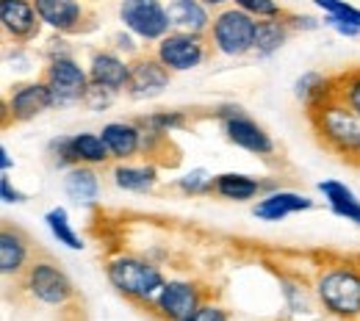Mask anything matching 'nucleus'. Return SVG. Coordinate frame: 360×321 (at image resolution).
Instances as JSON below:
<instances>
[{
	"label": "nucleus",
	"instance_id": "nucleus-1",
	"mask_svg": "<svg viewBox=\"0 0 360 321\" xmlns=\"http://www.w3.org/2000/svg\"><path fill=\"white\" fill-rule=\"evenodd\" d=\"M316 302L335 319H360V263L333 261L324 263L314 280Z\"/></svg>",
	"mask_w": 360,
	"mask_h": 321
},
{
	"label": "nucleus",
	"instance_id": "nucleus-2",
	"mask_svg": "<svg viewBox=\"0 0 360 321\" xmlns=\"http://www.w3.org/2000/svg\"><path fill=\"white\" fill-rule=\"evenodd\" d=\"M308 119L327 150L338 152L341 158L360 161V117L352 114L341 100H324L321 105L308 111Z\"/></svg>",
	"mask_w": 360,
	"mask_h": 321
},
{
	"label": "nucleus",
	"instance_id": "nucleus-3",
	"mask_svg": "<svg viewBox=\"0 0 360 321\" xmlns=\"http://www.w3.org/2000/svg\"><path fill=\"white\" fill-rule=\"evenodd\" d=\"M105 280L111 282V288L117 294H122L134 305H144V308L153 305V299L158 296V291L167 282L161 266H155L153 261L139 258V255H117V258H111L105 263Z\"/></svg>",
	"mask_w": 360,
	"mask_h": 321
},
{
	"label": "nucleus",
	"instance_id": "nucleus-4",
	"mask_svg": "<svg viewBox=\"0 0 360 321\" xmlns=\"http://www.w3.org/2000/svg\"><path fill=\"white\" fill-rule=\"evenodd\" d=\"M255 28H258V20L230 3L225 8L214 11L211 28H208L211 50H217L219 55H227V58L252 55V50H255Z\"/></svg>",
	"mask_w": 360,
	"mask_h": 321
},
{
	"label": "nucleus",
	"instance_id": "nucleus-5",
	"mask_svg": "<svg viewBox=\"0 0 360 321\" xmlns=\"http://www.w3.org/2000/svg\"><path fill=\"white\" fill-rule=\"evenodd\" d=\"M20 288L34 302L50 305V308H61L75 299V285L70 275L50 258H34L25 275L20 277Z\"/></svg>",
	"mask_w": 360,
	"mask_h": 321
},
{
	"label": "nucleus",
	"instance_id": "nucleus-6",
	"mask_svg": "<svg viewBox=\"0 0 360 321\" xmlns=\"http://www.w3.org/2000/svg\"><path fill=\"white\" fill-rule=\"evenodd\" d=\"M42 81L47 84V89L56 100V108H67V105L84 103V97H86L91 86L89 67H81L75 55L47 58Z\"/></svg>",
	"mask_w": 360,
	"mask_h": 321
},
{
	"label": "nucleus",
	"instance_id": "nucleus-7",
	"mask_svg": "<svg viewBox=\"0 0 360 321\" xmlns=\"http://www.w3.org/2000/svg\"><path fill=\"white\" fill-rule=\"evenodd\" d=\"M120 22L144 45H155L172 31L167 0H120Z\"/></svg>",
	"mask_w": 360,
	"mask_h": 321
},
{
	"label": "nucleus",
	"instance_id": "nucleus-8",
	"mask_svg": "<svg viewBox=\"0 0 360 321\" xmlns=\"http://www.w3.org/2000/svg\"><path fill=\"white\" fill-rule=\"evenodd\" d=\"M42 25L58 37H78L94 31V11L89 0H34Z\"/></svg>",
	"mask_w": 360,
	"mask_h": 321
},
{
	"label": "nucleus",
	"instance_id": "nucleus-9",
	"mask_svg": "<svg viewBox=\"0 0 360 321\" xmlns=\"http://www.w3.org/2000/svg\"><path fill=\"white\" fill-rule=\"evenodd\" d=\"M211 53V42L202 34H186V31H169L161 42L153 45V55L175 75V72H188L205 64Z\"/></svg>",
	"mask_w": 360,
	"mask_h": 321
},
{
	"label": "nucleus",
	"instance_id": "nucleus-10",
	"mask_svg": "<svg viewBox=\"0 0 360 321\" xmlns=\"http://www.w3.org/2000/svg\"><path fill=\"white\" fill-rule=\"evenodd\" d=\"M217 119L222 122V131L230 144L252 152V155H261V158H271L274 155V141L271 136L252 119L247 117V111L241 105H219L217 108Z\"/></svg>",
	"mask_w": 360,
	"mask_h": 321
},
{
	"label": "nucleus",
	"instance_id": "nucleus-11",
	"mask_svg": "<svg viewBox=\"0 0 360 321\" xmlns=\"http://www.w3.org/2000/svg\"><path fill=\"white\" fill-rule=\"evenodd\" d=\"M202 302H208V288L194 280H167L158 296L153 299L150 310L161 321L188 319Z\"/></svg>",
	"mask_w": 360,
	"mask_h": 321
},
{
	"label": "nucleus",
	"instance_id": "nucleus-12",
	"mask_svg": "<svg viewBox=\"0 0 360 321\" xmlns=\"http://www.w3.org/2000/svg\"><path fill=\"white\" fill-rule=\"evenodd\" d=\"M56 108V100L47 89L45 81H28V84H17L3 100V125H20V122H31L37 117H42L45 111Z\"/></svg>",
	"mask_w": 360,
	"mask_h": 321
},
{
	"label": "nucleus",
	"instance_id": "nucleus-13",
	"mask_svg": "<svg viewBox=\"0 0 360 321\" xmlns=\"http://www.w3.org/2000/svg\"><path fill=\"white\" fill-rule=\"evenodd\" d=\"M169 81L172 72L153 53H139L136 58H131V81L125 94L131 100H153L169 89Z\"/></svg>",
	"mask_w": 360,
	"mask_h": 321
},
{
	"label": "nucleus",
	"instance_id": "nucleus-14",
	"mask_svg": "<svg viewBox=\"0 0 360 321\" xmlns=\"http://www.w3.org/2000/svg\"><path fill=\"white\" fill-rule=\"evenodd\" d=\"M0 25L14 45H31L42 31L34 0H0Z\"/></svg>",
	"mask_w": 360,
	"mask_h": 321
},
{
	"label": "nucleus",
	"instance_id": "nucleus-15",
	"mask_svg": "<svg viewBox=\"0 0 360 321\" xmlns=\"http://www.w3.org/2000/svg\"><path fill=\"white\" fill-rule=\"evenodd\" d=\"M34 261V247L31 238L11 222H3L0 228V272L3 277H20L25 275V269Z\"/></svg>",
	"mask_w": 360,
	"mask_h": 321
},
{
	"label": "nucleus",
	"instance_id": "nucleus-16",
	"mask_svg": "<svg viewBox=\"0 0 360 321\" xmlns=\"http://www.w3.org/2000/svg\"><path fill=\"white\" fill-rule=\"evenodd\" d=\"M89 78L91 84L114 89L117 94L125 92L128 81H131V58H125L122 53H117L111 47L94 50L89 58Z\"/></svg>",
	"mask_w": 360,
	"mask_h": 321
},
{
	"label": "nucleus",
	"instance_id": "nucleus-17",
	"mask_svg": "<svg viewBox=\"0 0 360 321\" xmlns=\"http://www.w3.org/2000/svg\"><path fill=\"white\" fill-rule=\"evenodd\" d=\"M311 208H314L311 197L291 191V188H274V191H266L264 197H258V202L252 205V216L261 222H283L285 216H294Z\"/></svg>",
	"mask_w": 360,
	"mask_h": 321
},
{
	"label": "nucleus",
	"instance_id": "nucleus-18",
	"mask_svg": "<svg viewBox=\"0 0 360 321\" xmlns=\"http://www.w3.org/2000/svg\"><path fill=\"white\" fill-rule=\"evenodd\" d=\"M100 136L105 141L111 158L120 164V161H134L136 155H141V138H144V131L139 122H108L103 125Z\"/></svg>",
	"mask_w": 360,
	"mask_h": 321
},
{
	"label": "nucleus",
	"instance_id": "nucleus-19",
	"mask_svg": "<svg viewBox=\"0 0 360 321\" xmlns=\"http://www.w3.org/2000/svg\"><path fill=\"white\" fill-rule=\"evenodd\" d=\"M167 14L172 31H186V34H202L208 37L214 11L202 0H167Z\"/></svg>",
	"mask_w": 360,
	"mask_h": 321
},
{
	"label": "nucleus",
	"instance_id": "nucleus-20",
	"mask_svg": "<svg viewBox=\"0 0 360 321\" xmlns=\"http://www.w3.org/2000/svg\"><path fill=\"white\" fill-rule=\"evenodd\" d=\"M266 191H274V183H264L252 175L241 172H222L214 178V194L227 202H250L255 197H264Z\"/></svg>",
	"mask_w": 360,
	"mask_h": 321
},
{
	"label": "nucleus",
	"instance_id": "nucleus-21",
	"mask_svg": "<svg viewBox=\"0 0 360 321\" xmlns=\"http://www.w3.org/2000/svg\"><path fill=\"white\" fill-rule=\"evenodd\" d=\"M111 181L120 191H131V194H150L158 185V164L144 161V164H131V161H120L111 169Z\"/></svg>",
	"mask_w": 360,
	"mask_h": 321
},
{
	"label": "nucleus",
	"instance_id": "nucleus-22",
	"mask_svg": "<svg viewBox=\"0 0 360 321\" xmlns=\"http://www.w3.org/2000/svg\"><path fill=\"white\" fill-rule=\"evenodd\" d=\"M319 191H321L324 202L330 205V211L335 216H341V219H347V222L360 228V199L349 185L341 183V181H321Z\"/></svg>",
	"mask_w": 360,
	"mask_h": 321
},
{
	"label": "nucleus",
	"instance_id": "nucleus-23",
	"mask_svg": "<svg viewBox=\"0 0 360 321\" xmlns=\"http://www.w3.org/2000/svg\"><path fill=\"white\" fill-rule=\"evenodd\" d=\"M64 194L78 202V205H91L97 197H100V178H97V169L94 166H72L64 172Z\"/></svg>",
	"mask_w": 360,
	"mask_h": 321
},
{
	"label": "nucleus",
	"instance_id": "nucleus-24",
	"mask_svg": "<svg viewBox=\"0 0 360 321\" xmlns=\"http://www.w3.org/2000/svg\"><path fill=\"white\" fill-rule=\"evenodd\" d=\"M291 25L285 17H274V20H258V28H255V50L252 55L258 58H269L274 55L280 47L288 42L291 37Z\"/></svg>",
	"mask_w": 360,
	"mask_h": 321
},
{
	"label": "nucleus",
	"instance_id": "nucleus-25",
	"mask_svg": "<svg viewBox=\"0 0 360 321\" xmlns=\"http://www.w3.org/2000/svg\"><path fill=\"white\" fill-rule=\"evenodd\" d=\"M72 152H75V161L84 164V166H105L111 164V152L105 147V141L100 133H72Z\"/></svg>",
	"mask_w": 360,
	"mask_h": 321
},
{
	"label": "nucleus",
	"instance_id": "nucleus-26",
	"mask_svg": "<svg viewBox=\"0 0 360 321\" xmlns=\"http://www.w3.org/2000/svg\"><path fill=\"white\" fill-rule=\"evenodd\" d=\"M294 94L297 100H302V105L311 111L316 105H321L324 100L333 97V78L321 75V72H302L294 81Z\"/></svg>",
	"mask_w": 360,
	"mask_h": 321
},
{
	"label": "nucleus",
	"instance_id": "nucleus-27",
	"mask_svg": "<svg viewBox=\"0 0 360 321\" xmlns=\"http://www.w3.org/2000/svg\"><path fill=\"white\" fill-rule=\"evenodd\" d=\"M45 222L50 232H53V238L58 241V244H64V247H70V249H84V238L75 232L72 228V222H70V214H67V208H61V205H56V208H50L45 214Z\"/></svg>",
	"mask_w": 360,
	"mask_h": 321
},
{
	"label": "nucleus",
	"instance_id": "nucleus-28",
	"mask_svg": "<svg viewBox=\"0 0 360 321\" xmlns=\"http://www.w3.org/2000/svg\"><path fill=\"white\" fill-rule=\"evenodd\" d=\"M311 3L324 14V17H321L324 28H330V25H335V22H347V25L360 28L358 6H352V3H347V0H311Z\"/></svg>",
	"mask_w": 360,
	"mask_h": 321
},
{
	"label": "nucleus",
	"instance_id": "nucleus-29",
	"mask_svg": "<svg viewBox=\"0 0 360 321\" xmlns=\"http://www.w3.org/2000/svg\"><path fill=\"white\" fill-rule=\"evenodd\" d=\"M333 97L341 100L352 114L360 117V70L333 78Z\"/></svg>",
	"mask_w": 360,
	"mask_h": 321
},
{
	"label": "nucleus",
	"instance_id": "nucleus-30",
	"mask_svg": "<svg viewBox=\"0 0 360 321\" xmlns=\"http://www.w3.org/2000/svg\"><path fill=\"white\" fill-rule=\"evenodd\" d=\"M136 122H139L144 131H155V133L172 136L175 131L188 125V117H186L183 111H153V114H147V117H141V119H136Z\"/></svg>",
	"mask_w": 360,
	"mask_h": 321
},
{
	"label": "nucleus",
	"instance_id": "nucleus-31",
	"mask_svg": "<svg viewBox=\"0 0 360 321\" xmlns=\"http://www.w3.org/2000/svg\"><path fill=\"white\" fill-rule=\"evenodd\" d=\"M214 178L208 169H191L186 172L183 178H178V191L186 197H205V194H214Z\"/></svg>",
	"mask_w": 360,
	"mask_h": 321
},
{
	"label": "nucleus",
	"instance_id": "nucleus-32",
	"mask_svg": "<svg viewBox=\"0 0 360 321\" xmlns=\"http://www.w3.org/2000/svg\"><path fill=\"white\" fill-rule=\"evenodd\" d=\"M280 285H283V296H285V302L294 313H308L311 310V296H316L314 288H305L300 280H285V277L280 280Z\"/></svg>",
	"mask_w": 360,
	"mask_h": 321
},
{
	"label": "nucleus",
	"instance_id": "nucleus-33",
	"mask_svg": "<svg viewBox=\"0 0 360 321\" xmlns=\"http://www.w3.org/2000/svg\"><path fill=\"white\" fill-rule=\"evenodd\" d=\"M47 158H50V164L56 166V169H72V166H78V161H75V152H72V136H56L50 138V144H47Z\"/></svg>",
	"mask_w": 360,
	"mask_h": 321
},
{
	"label": "nucleus",
	"instance_id": "nucleus-34",
	"mask_svg": "<svg viewBox=\"0 0 360 321\" xmlns=\"http://www.w3.org/2000/svg\"><path fill=\"white\" fill-rule=\"evenodd\" d=\"M236 8L252 14L255 20H274V17H285V8L277 0H230Z\"/></svg>",
	"mask_w": 360,
	"mask_h": 321
},
{
	"label": "nucleus",
	"instance_id": "nucleus-35",
	"mask_svg": "<svg viewBox=\"0 0 360 321\" xmlns=\"http://www.w3.org/2000/svg\"><path fill=\"white\" fill-rule=\"evenodd\" d=\"M114 100H117V92H114V89H105V86H100V84H91L86 97H84V105L91 108V111H105V108L114 105Z\"/></svg>",
	"mask_w": 360,
	"mask_h": 321
},
{
	"label": "nucleus",
	"instance_id": "nucleus-36",
	"mask_svg": "<svg viewBox=\"0 0 360 321\" xmlns=\"http://www.w3.org/2000/svg\"><path fill=\"white\" fill-rule=\"evenodd\" d=\"M111 50H117V53H122L125 58H136L139 53H141V47H139V39H136L131 31H117L114 37H111Z\"/></svg>",
	"mask_w": 360,
	"mask_h": 321
},
{
	"label": "nucleus",
	"instance_id": "nucleus-37",
	"mask_svg": "<svg viewBox=\"0 0 360 321\" xmlns=\"http://www.w3.org/2000/svg\"><path fill=\"white\" fill-rule=\"evenodd\" d=\"M183 321H230V316H227V310L222 308V305H214V302H202L188 319Z\"/></svg>",
	"mask_w": 360,
	"mask_h": 321
},
{
	"label": "nucleus",
	"instance_id": "nucleus-38",
	"mask_svg": "<svg viewBox=\"0 0 360 321\" xmlns=\"http://www.w3.org/2000/svg\"><path fill=\"white\" fill-rule=\"evenodd\" d=\"M285 20H288L291 31H302V34H311V31L324 28V22L319 17H314V14H291V11H285Z\"/></svg>",
	"mask_w": 360,
	"mask_h": 321
},
{
	"label": "nucleus",
	"instance_id": "nucleus-39",
	"mask_svg": "<svg viewBox=\"0 0 360 321\" xmlns=\"http://www.w3.org/2000/svg\"><path fill=\"white\" fill-rule=\"evenodd\" d=\"M0 197H3V202H8V205H20V202H25V194L17 188V185H11V181L3 175L0 178Z\"/></svg>",
	"mask_w": 360,
	"mask_h": 321
},
{
	"label": "nucleus",
	"instance_id": "nucleus-40",
	"mask_svg": "<svg viewBox=\"0 0 360 321\" xmlns=\"http://www.w3.org/2000/svg\"><path fill=\"white\" fill-rule=\"evenodd\" d=\"M0 169H3V175L11 169V155H8V150H6V147H0Z\"/></svg>",
	"mask_w": 360,
	"mask_h": 321
},
{
	"label": "nucleus",
	"instance_id": "nucleus-41",
	"mask_svg": "<svg viewBox=\"0 0 360 321\" xmlns=\"http://www.w3.org/2000/svg\"><path fill=\"white\" fill-rule=\"evenodd\" d=\"M211 11H219V8H225V6H230V0H202Z\"/></svg>",
	"mask_w": 360,
	"mask_h": 321
}]
</instances>
